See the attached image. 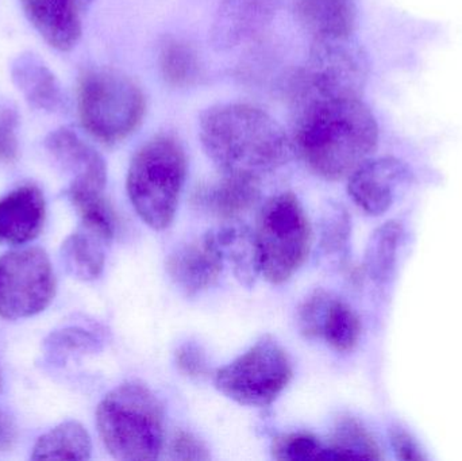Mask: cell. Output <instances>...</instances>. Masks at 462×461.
Instances as JSON below:
<instances>
[{
	"label": "cell",
	"mask_w": 462,
	"mask_h": 461,
	"mask_svg": "<svg viewBox=\"0 0 462 461\" xmlns=\"http://www.w3.org/2000/svg\"><path fill=\"white\" fill-rule=\"evenodd\" d=\"M92 443L86 428L78 421H67L41 436L32 448V460H88Z\"/></svg>",
	"instance_id": "44dd1931"
},
{
	"label": "cell",
	"mask_w": 462,
	"mask_h": 461,
	"mask_svg": "<svg viewBox=\"0 0 462 461\" xmlns=\"http://www.w3.org/2000/svg\"><path fill=\"white\" fill-rule=\"evenodd\" d=\"M170 457L180 461H208L210 454L202 441L191 433L179 430L170 443Z\"/></svg>",
	"instance_id": "f1b7e54d"
},
{
	"label": "cell",
	"mask_w": 462,
	"mask_h": 461,
	"mask_svg": "<svg viewBox=\"0 0 462 461\" xmlns=\"http://www.w3.org/2000/svg\"><path fill=\"white\" fill-rule=\"evenodd\" d=\"M53 159L72 175L68 192H105L107 167L103 157L72 130L51 133L45 141Z\"/></svg>",
	"instance_id": "7c38bea8"
},
{
	"label": "cell",
	"mask_w": 462,
	"mask_h": 461,
	"mask_svg": "<svg viewBox=\"0 0 462 461\" xmlns=\"http://www.w3.org/2000/svg\"><path fill=\"white\" fill-rule=\"evenodd\" d=\"M200 140L222 172L257 178L282 167L293 152L287 133L269 114L242 103L208 108L200 118Z\"/></svg>",
	"instance_id": "7a4b0ae2"
},
{
	"label": "cell",
	"mask_w": 462,
	"mask_h": 461,
	"mask_svg": "<svg viewBox=\"0 0 462 461\" xmlns=\"http://www.w3.org/2000/svg\"><path fill=\"white\" fill-rule=\"evenodd\" d=\"M91 0H21L30 23L59 51H70L81 35L80 13Z\"/></svg>",
	"instance_id": "4fadbf2b"
},
{
	"label": "cell",
	"mask_w": 462,
	"mask_h": 461,
	"mask_svg": "<svg viewBox=\"0 0 462 461\" xmlns=\"http://www.w3.org/2000/svg\"><path fill=\"white\" fill-rule=\"evenodd\" d=\"M224 259L230 263L234 275L245 287H252L260 275L254 233L242 225L229 224L214 232Z\"/></svg>",
	"instance_id": "ffe728a7"
},
{
	"label": "cell",
	"mask_w": 462,
	"mask_h": 461,
	"mask_svg": "<svg viewBox=\"0 0 462 461\" xmlns=\"http://www.w3.org/2000/svg\"><path fill=\"white\" fill-rule=\"evenodd\" d=\"M176 365L184 375L200 378L208 373V359L198 344L186 343L176 351Z\"/></svg>",
	"instance_id": "4dcf8cb0"
},
{
	"label": "cell",
	"mask_w": 462,
	"mask_h": 461,
	"mask_svg": "<svg viewBox=\"0 0 462 461\" xmlns=\"http://www.w3.org/2000/svg\"><path fill=\"white\" fill-rule=\"evenodd\" d=\"M46 205L35 186H22L0 199V244L24 245L35 240L45 224Z\"/></svg>",
	"instance_id": "9a60e30c"
},
{
	"label": "cell",
	"mask_w": 462,
	"mask_h": 461,
	"mask_svg": "<svg viewBox=\"0 0 462 461\" xmlns=\"http://www.w3.org/2000/svg\"><path fill=\"white\" fill-rule=\"evenodd\" d=\"M349 217L338 206L328 208L322 219V240L320 245L328 254L341 251L346 244L350 232Z\"/></svg>",
	"instance_id": "83f0119b"
},
{
	"label": "cell",
	"mask_w": 462,
	"mask_h": 461,
	"mask_svg": "<svg viewBox=\"0 0 462 461\" xmlns=\"http://www.w3.org/2000/svg\"><path fill=\"white\" fill-rule=\"evenodd\" d=\"M16 126H18V116L15 111L11 108L0 111V162L10 164L18 159Z\"/></svg>",
	"instance_id": "f546056e"
},
{
	"label": "cell",
	"mask_w": 462,
	"mask_h": 461,
	"mask_svg": "<svg viewBox=\"0 0 462 461\" xmlns=\"http://www.w3.org/2000/svg\"><path fill=\"white\" fill-rule=\"evenodd\" d=\"M296 10L315 38H350L355 32L356 0H296Z\"/></svg>",
	"instance_id": "ac0fdd59"
},
{
	"label": "cell",
	"mask_w": 462,
	"mask_h": 461,
	"mask_svg": "<svg viewBox=\"0 0 462 461\" xmlns=\"http://www.w3.org/2000/svg\"><path fill=\"white\" fill-rule=\"evenodd\" d=\"M295 106L293 143L320 178H349L376 151L379 124L361 97H306Z\"/></svg>",
	"instance_id": "6da1fadb"
},
{
	"label": "cell",
	"mask_w": 462,
	"mask_h": 461,
	"mask_svg": "<svg viewBox=\"0 0 462 461\" xmlns=\"http://www.w3.org/2000/svg\"><path fill=\"white\" fill-rule=\"evenodd\" d=\"M145 97L122 72L108 68L87 70L79 84V115L84 129L113 145L137 130L145 115Z\"/></svg>",
	"instance_id": "5b68a950"
},
{
	"label": "cell",
	"mask_w": 462,
	"mask_h": 461,
	"mask_svg": "<svg viewBox=\"0 0 462 461\" xmlns=\"http://www.w3.org/2000/svg\"><path fill=\"white\" fill-rule=\"evenodd\" d=\"M328 460H382L379 444L374 436L352 417H342L328 438Z\"/></svg>",
	"instance_id": "7402d4cb"
},
{
	"label": "cell",
	"mask_w": 462,
	"mask_h": 461,
	"mask_svg": "<svg viewBox=\"0 0 462 461\" xmlns=\"http://www.w3.org/2000/svg\"><path fill=\"white\" fill-rule=\"evenodd\" d=\"M254 238L261 275L272 284L290 281L312 245L311 225L298 198L291 192L271 198L258 214Z\"/></svg>",
	"instance_id": "8992f818"
},
{
	"label": "cell",
	"mask_w": 462,
	"mask_h": 461,
	"mask_svg": "<svg viewBox=\"0 0 462 461\" xmlns=\"http://www.w3.org/2000/svg\"><path fill=\"white\" fill-rule=\"evenodd\" d=\"M160 68L165 80L175 87L191 86L199 78V60L189 43L170 40L160 53Z\"/></svg>",
	"instance_id": "d4e9b609"
},
{
	"label": "cell",
	"mask_w": 462,
	"mask_h": 461,
	"mask_svg": "<svg viewBox=\"0 0 462 461\" xmlns=\"http://www.w3.org/2000/svg\"><path fill=\"white\" fill-rule=\"evenodd\" d=\"M368 60L350 38H315L309 61L293 86V102L306 97H361Z\"/></svg>",
	"instance_id": "ba28073f"
},
{
	"label": "cell",
	"mask_w": 462,
	"mask_h": 461,
	"mask_svg": "<svg viewBox=\"0 0 462 461\" xmlns=\"http://www.w3.org/2000/svg\"><path fill=\"white\" fill-rule=\"evenodd\" d=\"M56 294V276L45 251L23 248L0 257V317L23 319L42 313Z\"/></svg>",
	"instance_id": "9c48e42d"
},
{
	"label": "cell",
	"mask_w": 462,
	"mask_h": 461,
	"mask_svg": "<svg viewBox=\"0 0 462 461\" xmlns=\"http://www.w3.org/2000/svg\"><path fill=\"white\" fill-rule=\"evenodd\" d=\"M273 0H224L214 21L213 43L219 51L257 37L273 19Z\"/></svg>",
	"instance_id": "5bb4252c"
},
{
	"label": "cell",
	"mask_w": 462,
	"mask_h": 461,
	"mask_svg": "<svg viewBox=\"0 0 462 461\" xmlns=\"http://www.w3.org/2000/svg\"><path fill=\"white\" fill-rule=\"evenodd\" d=\"M330 300L328 292L317 290L301 303L298 311V324L306 337H322L323 321Z\"/></svg>",
	"instance_id": "4316f807"
},
{
	"label": "cell",
	"mask_w": 462,
	"mask_h": 461,
	"mask_svg": "<svg viewBox=\"0 0 462 461\" xmlns=\"http://www.w3.org/2000/svg\"><path fill=\"white\" fill-rule=\"evenodd\" d=\"M410 178L411 171L401 159H368L349 176L347 191L364 213L382 216L393 206L399 187Z\"/></svg>",
	"instance_id": "30bf717a"
},
{
	"label": "cell",
	"mask_w": 462,
	"mask_h": 461,
	"mask_svg": "<svg viewBox=\"0 0 462 461\" xmlns=\"http://www.w3.org/2000/svg\"><path fill=\"white\" fill-rule=\"evenodd\" d=\"M292 364L272 336H263L252 348L214 376L219 392L239 405L268 408L292 379Z\"/></svg>",
	"instance_id": "52a82bcc"
},
{
	"label": "cell",
	"mask_w": 462,
	"mask_h": 461,
	"mask_svg": "<svg viewBox=\"0 0 462 461\" xmlns=\"http://www.w3.org/2000/svg\"><path fill=\"white\" fill-rule=\"evenodd\" d=\"M97 427L108 454L122 461L159 459L164 446V411L140 382H126L97 406Z\"/></svg>",
	"instance_id": "3957f363"
},
{
	"label": "cell",
	"mask_w": 462,
	"mask_h": 461,
	"mask_svg": "<svg viewBox=\"0 0 462 461\" xmlns=\"http://www.w3.org/2000/svg\"><path fill=\"white\" fill-rule=\"evenodd\" d=\"M272 457L279 461L328 460L326 444L310 433H288L274 438Z\"/></svg>",
	"instance_id": "484cf974"
},
{
	"label": "cell",
	"mask_w": 462,
	"mask_h": 461,
	"mask_svg": "<svg viewBox=\"0 0 462 461\" xmlns=\"http://www.w3.org/2000/svg\"><path fill=\"white\" fill-rule=\"evenodd\" d=\"M261 198L260 178L244 173H224L218 183L198 192V205L225 221H234L249 211Z\"/></svg>",
	"instance_id": "2e32d148"
},
{
	"label": "cell",
	"mask_w": 462,
	"mask_h": 461,
	"mask_svg": "<svg viewBox=\"0 0 462 461\" xmlns=\"http://www.w3.org/2000/svg\"><path fill=\"white\" fill-rule=\"evenodd\" d=\"M108 241L81 225L62 244L61 259L70 275L80 281H95L102 275Z\"/></svg>",
	"instance_id": "d6986e66"
},
{
	"label": "cell",
	"mask_w": 462,
	"mask_h": 461,
	"mask_svg": "<svg viewBox=\"0 0 462 461\" xmlns=\"http://www.w3.org/2000/svg\"><path fill=\"white\" fill-rule=\"evenodd\" d=\"M224 263L216 235L210 232L176 248L168 257L167 272L184 294L195 297L216 284Z\"/></svg>",
	"instance_id": "8fae6325"
},
{
	"label": "cell",
	"mask_w": 462,
	"mask_h": 461,
	"mask_svg": "<svg viewBox=\"0 0 462 461\" xmlns=\"http://www.w3.org/2000/svg\"><path fill=\"white\" fill-rule=\"evenodd\" d=\"M391 446L399 460L422 461L428 459L417 441L406 429L393 427L390 432Z\"/></svg>",
	"instance_id": "1f68e13d"
},
{
	"label": "cell",
	"mask_w": 462,
	"mask_h": 461,
	"mask_svg": "<svg viewBox=\"0 0 462 461\" xmlns=\"http://www.w3.org/2000/svg\"><path fill=\"white\" fill-rule=\"evenodd\" d=\"M11 76L32 107L56 111L61 105L59 80L35 54H21L11 65Z\"/></svg>",
	"instance_id": "e0dca14e"
},
{
	"label": "cell",
	"mask_w": 462,
	"mask_h": 461,
	"mask_svg": "<svg viewBox=\"0 0 462 461\" xmlns=\"http://www.w3.org/2000/svg\"><path fill=\"white\" fill-rule=\"evenodd\" d=\"M186 175V153L172 135H157L138 149L127 172V194L135 213L149 227L171 226Z\"/></svg>",
	"instance_id": "277c9868"
},
{
	"label": "cell",
	"mask_w": 462,
	"mask_h": 461,
	"mask_svg": "<svg viewBox=\"0 0 462 461\" xmlns=\"http://www.w3.org/2000/svg\"><path fill=\"white\" fill-rule=\"evenodd\" d=\"M403 226L399 221H388L377 227L369 238L365 251V270L372 281L384 283L395 267Z\"/></svg>",
	"instance_id": "603a6c76"
},
{
	"label": "cell",
	"mask_w": 462,
	"mask_h": 461,
	"mask_svg": "<svg viewBox=\"0 0 462 461\" xmlns=\"http://www.w3.org/2000/svg\"><path fill=\"white\" fill-rule=\"evenodd\" d=\"M18 438L15 421L11 419L10 414L0 410V454L11 451L15 446Z\"/></svg>",
	"instance_id": "d6a6232c"
},
{
	"label": "cell",
	"mask_w": 462,
	"mask_h": 461,
	"mask_svg": "<svg viewBox=\"0 0 462 461\" xmlns=\"http://www.w3.org/2000/svg\"><path fill=\"white\" fill-rule=\"evenodd\" d=\"M361 322L347 303L331 298L322 327V337L337 352H350L357 346Z\"/></svg>",
	"instance_id": "cb8c5ba5"
}]
</instances>
